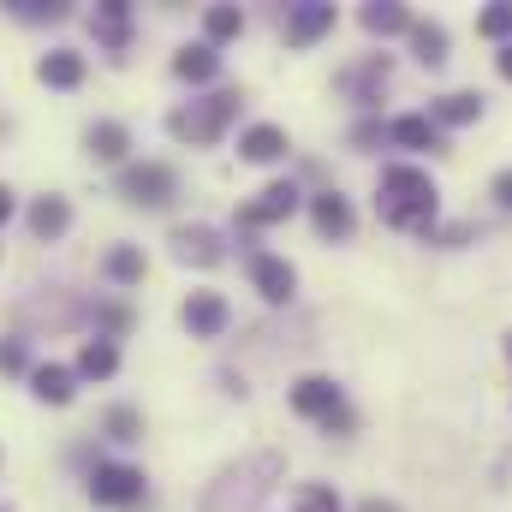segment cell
I'll return each mask as SVG.
<instances>
[{
	"mask_svg": "<svg viewBox=\"0 0 512 512\" xmlns=\"http://www.w3.org/2000/svg\"><path fill=\"white\" fill-rule=\"evenodd\" d=\"M120 197L137 203V209H167L173 197H179V179H173V167H161V161H137L120 173Z\"/></svg>",
	"mask_w": 512,
	"mask_h": 512,
	"instance_id": "277c9868",
	"label": "cell"
},
{
	"mask_svg": "<svg viewBox=\"0 0 512 512\" xmlns=\"http://www.w3.org/2000/svg\"><path fill=\"white\" fill-rule=\"evenodd\" d=\"M239 108H245V96L239 90H215V96H203V102H191V108H173L167 114V131L179 137V143H215L221 131L239 120Z\"/></svg>",
	"mask_w": 512,
	"mask_h": 512,
	"instance_id": "7a4b0ae2",
	"label": "cell"
},
{
	"mask_svg": "<svg viewBox=\"0 0 512 512\" xmlns=\"http://www.w3.org/2000/svg\"><path fill=\"white\" fill-rule=\"evenodd\" d=\"M358 512H399V507H393V501H382V495H370V501H364Z\"/></svg>",
	"mask_w": 512,
	"mask_h": 512,
	"instance_id": "8d00e7d4",
	"label": "cell"
},
{
	"mask_svg": "<svg viewBox=\"0 0 512 512\" xmlns=\"http://www.w3.org/2000/svg\"><path fill=\"white\" fill-rule=\"evenodd\" d=\"M84 143H90V155H96V161H126L131 131L120 126V120H96V126L84 131Z\"/></svg>",
	"mask_w": 512,
	"mask_h": 512,
	"instance_id": "44dd1931",
	"label": "cell"
},
{
	"mask_svg": "<svg viewBox=\"0 0 512 512\" xmlns=\"http://www.w3.org/2000/svg\"><path fill=\"white\" fill-rule=\"evenodd\" d=\"M36 78H42L48 90H78V84H84V54H78V48H54V54H42Z\"/></svg>",
	"mask_w": 512,
	"mask_h": 512,
	"instance_id": "4fadbf2b",
	"label": "cell"
},
{
	"mask_svg": "<svg viewBox=\"0 0 512 512\" xmlns=\"http://www.w3.org/2000/svg\"><path fill=\"white\" fill-rule=\"evenodd\" d=\"M30 387H36L42 405H66V399L78 393V370H66V364H36V370H30Z\"/></svg>",
	"mask_w": 512,
	"mask_h": 512,
	"instance_id": "9a60e30c",
	"label": "cell"
},
{
	"mask_svg": "<svg viewBox=\"0 0 512 512\" xmlns=\"http://www.w3.org/2000/svg\"><path fill=\"white\" fill-rule=\"evenodd\" d=\"M346 399H340V387L328 382V376H304V382H292V411H304V417H334Z\"/></svg>",
	"mask_w": 512,
	"mask_h": 512,
	"instance_id": "8fae6325",
	"label": "cell"
},
{
	"mask_svg": "<svg viewBox=\"0 0 512 512\" xmlns=\"http://www.w3.org/2000/svg\"><path fill=\"white\" fill-rule=\"evenodd\" d=\"M393 143H405V149H441V126L429 120V114H399L393 126H387Z\"/></svg>",
	"mask_w": 512,
	"mask_h": 512,
	"instance_id": "ffe728a7",
	"label": "cell"
},
{
	"mask_svg": "<svg viewBox=\"0 0 512 512\" xmlns=\"http://www.w3.org/2000/svg\"><path fill=\"white\" fill-rule=\"evenodd\" d=\"M435 209H441V191H435V179L423 167H382V179H376V215H382L387 227L429 233Z\"/></svg>",
	"mask_w": 512,
	"mask_h": 512,
	"instance_id": "6da1fadb",
	"label": "cell"
},
{
	"mask_svg": "<svg viewBox=\"0 0 512 512\" xmlns=\"http://www.w3.org/2000/svg\"><path fill=\"white\" fill-rule=\"evenodd\" d=\"M18 370H30L24 340H0V376H18Z\"/></svg>",
	"mask_w": 512,
	"mask_h": 512,
	"instance_id": "1f68e13d",
	"label": "cell"
},
{
	"mask_svg": "<svg viewBox=\"0 0 512 512\" xmlns=\"http://www.w3.org/2000/svg\"><path fill=\"white\" fill-rule=\"evenodd\" d=\"M251 286L268 298V304H286L298 292V268L286 256H268V251H251Z\"/></svg>",
	"mask_w": 512,
	"mask_h": 512,
	"instance_id": "ba28073f",
	"label": "cell"
},
{
	"mask_svg": "<svg viewBox=\"0 0 512 512\" xmlns=\"http://www.w3.org/2000/svg\"><path fill=\"white\" fill-rule=\"evenodd\" d=\"M507 358H512V340H507Z\"/></svg>",
	"mask_w": 512,
	"mask_h": 512,
	"instance_id": "f35d334b",
	"label": "cell"
},
{
	"mask_svg": "<svg viewBox=\"0 0 512 512\" xmlns=\"http://www.w3.org/2000/svg\"><path fill=\"white\" fill-rule=\"evenodd\" d=\"M298 209V185L292 179H274V185H262L251 203H239V227H274V221H286Z\"/></svg>",
	"mask_w": 512,
	"mask_h": 512,
	"instance_id": "8992f818",
	"label": "cell"
},
{
	"mask_svg": "<svg viewBox=\"0 0 512 512\" xmlns=\"http://www.w3.org/2000/svg\"><path fill=\"white\" fill-rule=\"evenodd\" d=\"M143 274H149V262H143V251H137V245H114V251H108V280L137 286Z\"/></svg>",
	"mask_w": 512,
	"mask_h": 512,
	"instance_id": "484cf974",
	"label": "cell"
},
{
	"mask_svg": "<svg viewBox=\"0 0 512 512\" xmlns=\"http://www.w3.org/2000/svg\"><path fill=\"white\" fill-rule=\"evenodd\" d=\"M286 149H292V143H286L280 126H251L245 137H239V155H245V161H280Z\"/></svg>",
	"mask_w": 512,
	"mask_h": 512,
	"instance_id": "603a6c76",
	"label": "cell"
},
{
	"mask_svg": "<svg viewBox=\"0 0 512 512\" xmlns=\"http://www.w3.org/2000/svg\"><path fill=\"white\" fill-rule=\"evenodd\" d=\"M90 30H96V42H108V48H126V36H131V6H126V0H102V6H96V18H90Z\"/></svg>",
	"mask_w": 512,
	"mask_h": 512,
	"instance_id": "e0dca14e",
	"label": "cell"
},
{
	"mask_svg": "<svg viewBox=\"0 0 512 512\" xmlns=\"http://www.w3.org/2000/svg\"><path fill=\"white\" fill-rule=\"evenodd\" d=\"M489 191H495V203H501V209H512V167H507V173H495V185H489Z\"/></svg>",
	"mask_w": 512,
	"mask_h": 512,
	"instance_id": "836d02e7",
	"label": "cell"
},
{
	"mask_svg": "<svg viewBox=\"0 0 512 512\" xmlns=\"http://www.w3.org/2000/svg\"><path fill=\"white\" fill-rule=\"evenodd\" d=\"M96 322H102L108 334H126V328H131V310H120V304H102V310H96Z\"/></svg>",
	"mask_w": 512,
	"mask_h": 512,
	"instance_id": "d6a6232c",
	"label": "cell"
},
{
	"mask_svg": "<svg viewBox=\"0 0 512 512\" xmlns=\"http://www.w3.org/2000/svg\"><path fill=\"white\" fill-rule=\"evenodd\" d=\"M310 221H316L322 239H346L352 233V203L340 191H322V197H310Z\"/></svg>",
	"mask_w": 512,
	"mask_h": 512,
	"instance_id": "5bb4252c",
	"label": "cell"
},
{
	"mask_svg": "<svg viewBox=\"0 0 512 512\" xmlns=\"http://www.w3.org/2000/svg\"><path fill=\"white\" fill-rule=\"evenodd\" d=\"M102 429H108L114 441H143V417H137L131 405H114V411L102 417Z\"/></svg>",
	"mask_w": 512,
	"mask_h": 512,
	"instance_id": "83f0119b",
	"label": "cell"
},
{
	"mask_svg": "<svg viewBox=\"0 0 512 512\" xmlns=\"http://www.w3.org/2000/svg\"><path fill=\"white\" fill-rule=\"evenodd\" d=\"M501 78H507V84H512V42H507V48H501Z\"/></svg>",
	"mask_w": 512,
	"mask_h": 512,
	"instance_id": "74e56055",
	"label": "cell"
},
{
	"mask_svg": "<svg viewBox=\"0 0 512 512\" xmlns=\"http://www.w3.org/2000/svg\"><path fill=\"white\" fill-rule=\"evenodd\" d=\"M280 30H286L292 48H310L316 36L334 30V6H328V0H298V6H286V24H280Z\"/></svg>",
	"mask_w": 512,
	"mask_h": 512,
	"instance_id": "9c48e42d",
	"label": "cell"
},
{
	"mask_svg": "<svg viewBox=\"0 0 512 512\" xmlns=\"http://www.w3.org/2000/svg\"><path fill=\"white\" fill-rule=\"evenodd\" d=\"M322 429H328V435H346V429H352V411H346V405H340V411H334V417H322Z\"/></svg>",
	"mask_w": 512,
	"mask_h": 512,
	"instance_id": "e575fe53",
	"label": "cell"
},
{
	"mask_svg": "<svg viewBox=\"0 0 512 512\" xmlns=\"http://www.w3.org/2000/svg\"><path fill=\"white\" fill-rule=\"evenodd\" d=\"M66 227H72V203L66 197H36L30 203V233L36 239H60Z\"/></svg>",
	"mask_w": 512,
	"mask_h": 512,
	"instance_id": "d6986e66",
	"label": "cell"
},
{
	"mask_svg": "<svg viewBox=\"0 0 512 512\" xmlns=\"http://www.w3.org/2000/svg\"><path fill=\"white\" fill-rule=\"evenodd\" d=\"M203 30H209V48H215V42H233V36L245 30V12H239V6H209V12H203Z\"/></svg>",
	"mask_w": 512,
	"mask_h": 512,
	"instance_id": "4316f807",
	"label": "cell"
},
{
	"mask_svg": "<svg viewBox=\"0 0 512 512\" xmlns=\"http://www.w3.org/2000/svg\"><path fill=\"white\" fill-rule=\"evenodd\" d=\"M90 501L96 507H137L143 501V471H131V465H96L90 471Z\"/></svg>",
	"mask_w": 512,
	"mask_h": 512,
	"instance_id": "5b68a950",
	"label": "cell"
},
{
	"mask_svg": "<svg viewBox=\"0 0 512 512\" xmlns=\"http://www.w3.org/2000/svg\"><path fill=\"white\" fill-rule=\"evenodd\" d=\"M411 54H417L423 66H441V60H447V30H441V24L411 18Z\"/></svg>",
	"mask_w": 512,
	"mask_h": 512,
	"instance_id": "cb8c5ba5",
	"label": "cell"
},
{
	"mask_svg": "<svg viewBox=\"0 0 512 512\" xmlns=\"http://www.w3.org/2000/svg\"><path fill=\"white\" fill-rule=\"evenodd\" d=\"M340 90H346L352 102H382V90H387V54H370L364 66L340 72Z\"/></svg>",
	"mask_w": 512,
	"mask_h": 512,
	"instance_id": "7c38bea8",
	"label": "cell"
},
{
	"mask_svg": "<svg viewBox=\"0 0 512 512\" xmlns=\"http://www.w3.org/2000/svg\"><path fill=\"white\" fill-rule=\"evenodd\" d=\"M477 36H489V42H507V36H512V0L489 6V12L477 18Z\"/></svg>",
	"mask_w": 512,
	"mask_h": 512,
	"instance_id": "4dcf8cb0",
	"label": "cell"
},
{
	"mask_svg": "<svg viewBox=\"0 0 512 512\" xmlns=\"http://www.w3.org/2000/svg\"><path fill=\"white\" fill-rule=\"evenodd\" d=\"M114 370H120V346H114L108 334L84 340V352H78V376H84V382H108Z\"/></svg>",
	"mask_w": 512,
	"mask_h": 512,
	"instance_id": "2e32d148",
	"label": "cell"
},
{
	"mask_svg": "<svg viewBox=\"0 0 512 512\" xmlns=\"http://www.w3.org/2000/svg\"><path fill=\"white\" fill-rule=\"evenodd\" d=\"M179 322L191 328V340H215V334H227L233 310H227V298H221V292H191V298H185V310H179Z\"/></svg>",
	"mask_w": 512,
	"mask_h": 512,
	"instance_id": "52a82bcc",
	"label": "cell"
},
{
	"mask_svg": "<svg viewBox=\"0 0 512 512\" xmlns=\"http://www.w3.org/2000/svg\"><path fill=\"white\" fill-rule=\"evenodd\" d=\"M364 30H370V36L411 30V12H405V6H393V0H376V6H364Z\"/></svg>",
	"mask_w": 512,
	"mask_h": 512,
	"instance_id": "d4e9b609",
	"label": "cell"
},
{
	"mask_svg": "<svg viewBox=\"0 0 512 512\" xmlns=\"http://www.w3.org/2000/svg\"><path fill=\"white\" fill-rule=\"evenodd\" d=\"M12 209H18V203H12V191H6V185H0V227H6V221H12Z\"/></svg>",
	"mask_w": 512,
	"mask_h": 512,
	"instance_id": "d590c367",
	"label": "cell"
},
{
	"mask_svg": "<svg viewBox=\"0 0 512 512\" xmlns=\"http://www.w3.org/2000/svg\"><path fill=\"white\" fill-rule=\"evenodd\" d=\"M173 256H179V262H197V268H215V262L227 256V245H221L215 227L191 221V227H173Z\"/></svg>",
	"mask_w": 512,
	"mask_h": 512,
	"instance_id": "30bf717a",
	"label": "cell"
},
{
	"mask_svg": "<svg viewBox=\"0 0 512 512\" xmlns=\"http://www.w3.org/2000/svg\"><path fill=\"white\" fill-rule=\"evenodd\" d=\"M280 477V459L274 453H256L251 465H239V471H227L215 489H209V501L203 512H251L262 495H268V483Z\"/></svg>",
	"mask_w": 512,
	"mask_h": 512,
	"instance_id": "3957f363",
	"label": "cell"
},
{
	"mask_svg": "<svg viewBox=\"0 0 512 512\" xmlns=\"http://www.w3.org/2000/svg\"><path fill=\"white\" fill-rule=\"evenodd\" d=\"M429 120L435 126H471V120H483V96L477 90H453V96H441L429 108Z\"/></svg>",
	"mask_w": 512,
	"mask_h": 512,
	"instance_id": "ac0fdd59",
	"label": "cell"
},
{
	"mask_svg": "<svg viewBox=\"0 0 512 512\" xmlns=\"http://www.w3.org/2000/svg\"><path fill=\"white\" fill-rule=\"evenodd\" d=\"M292 512H340V495L322 489V483H304V489L292 495Z\"/></svg>",
	"mask_w": 512,
	"mask_h": 512,
	"instance_id": "f1b7e54d",
	"label": "cell"
},
{
	"mask_svg": "<svg viewBox=\"0 0 512 512\" xmlns=\"http://www.w3.org/2000/svg\"><path fill=\"white\" fill-rule=\"evenodd\" d=\"M173 72H179V78H191V84H209V78L221 72V54H215L209 42H191V48H179V54H173Z\"/></svg>",
	"mask_w": 512,
	"mask_h": 512,
	"instance_id": "7402d4cb",
	"label": "cell"
},
{
	"mask_svg": "<svg viewBox=\"0 0 512 512\" xmlns=\"http://www.w3.org/2000/svg\"><path fill=\"white\" fill-rule=\"evenodd\" d=\"M6 6H12L24 24H42V18H48V24H60V18H66V6H60V0H6Z\"/></svg>",
	"mask_w": 512,
	"mask_h": 512,
	"instance_id": "f546056e",
	"label": "cell"
}]
</instances>
